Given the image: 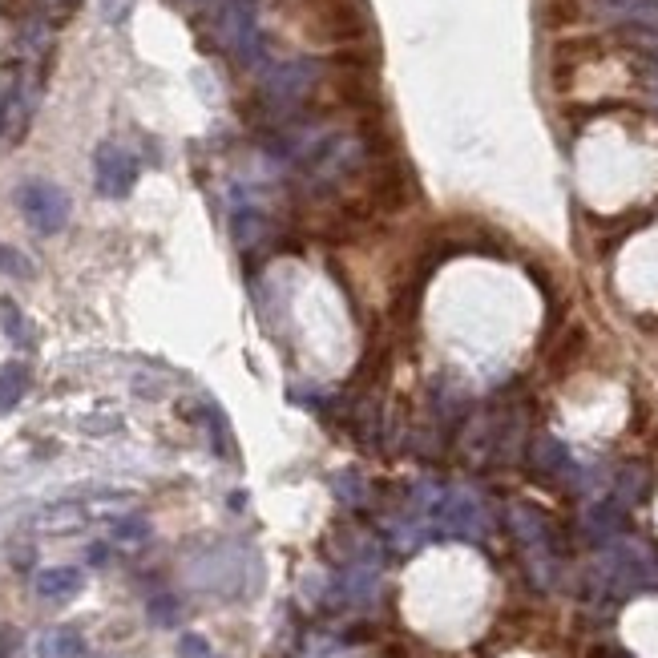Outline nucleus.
Returning <instances> with one entry per match:
<instances>
[{"mask_svg": "<svg viewBox=\"0 0 658 658\" xmlns=\"http://www.w3.org/2000/svg\"><path fill=\"white\" fill-rule=\"evenodd\" d=\"M17 206L37 235H57L69 223V194L53 182H25L17 190Z\"/></svg>", "mask_w": 658, "mask_h": 658, "instance_id": "nucleus-1", "label": "nucleus"}, {"mask_svg": "<svg viewBox=\"0 0 658 658\" xmlns=\"http://www.w3.org/2000/svg\"><path fill=\"white\" fill-rule=\"evenodd\" d=\"M138 182V162L122 146H101L97 150V190L105 198H126Z\"/></svg>", "mask_w": 658, "mask_h": 658, "instance_id": "nucleus-2", "label": "nucleus"}, {"mask_svg": "<svg viewBox=\"0 0 658 658\" xmlns=\"http://www.w3.org/2000/svg\"><path fill=\"white\" fill-rule=\"evenodd\" d=\"M85 586V574L77 566H49L37 574V594L45 602H69L73 594H81Z\"/></svg>", "mask_w": 658, "mask_h": 658, "instance_id": "nucleus-3", "label": "nucleus"}, {"mask_svg": "<svg viewBox=\"0 0 658 658\" xmlns=\"http://www.w3.org/2000/svg\"><path fill=\"white\" fill-rule=\"evenodd\" d=\"M441 521L453 533H481V505L469 493H453L441 509Z\"/></svg>", "mask_w": 658, "mask_h": 658, "instance_id": "nucleus-4", "label": "nucleus"}, {"mask_svg": "<svg viewBox=\"0 0 658 658\" xmlns=\"http://www.w3.org/2000/svg\"><path fill=\"white\" fill-rule=\"evenodd\" d=\"M85 654V638L69 626H53L37 638V658H81Z\"/></svg>", "mask_w": 658, "mask_h": 658, "instance_id": "nucleus-5", "label": "nucleus"}, {"mask_svg": "<svg viewBox=\"0 0 658 658\" xmlns=\"http://www.w3.org/2000/svg\"><path fill=\"white\" fill-rule=\"evenodd\" d=\"M29 384H33V376H29V368H25L21 360H13V364L0 368V416L13 412V408L25 400Z\"/></svg>", "mask_w": 658, "mask_h": 658, "instance_id": "nucleus-6", "label": "nucleus"}, {"mask_svg": "<svg viewBox=\"0 0 658 658\" xmlns=\"http://www.w3.org/2000/svg\"><path fill=\"white\" fill-rule=\"evenodd\" d=\"M602 17H614V21H638V25H650L658 21V0H594Z\"/></svg>", "mask_w": 658, "mask_h": 658, "instance_id": "nucleus-7", "label": "nucleus"}, {"mask_svg": "<svg viewBox=\"0 0 658 658\" xmlns=\"http://www.w3.org/2000/svg\"><path fill=\"white\" fill-rule=\"evenodd\" d=\"M533 465L545 469V473H558V469H570V453L554 441V436H541L533 445Z\"/></svg>", "mask_w": 658, "mask_h": 658, "instance_id": "nucleus-8", "label": "nucleus"}, {"mask_svg": "<svg viewBox=\"0 0 658 658\" xmlns=\"http://www.w3.org/2000/svg\"><path fill=\"white\" fill-rule=\"evenodd\" d=\"M0 275H9V279H33V263H29L17 247H5V243H0Z\"/></svg>", "mask_w": 658, "mask_h": 658, "instance_id": "nucleus-9", "label": "nucleus"}, {"mask_svg": "<svg viewBox=\"0 0 658 658\" xmlns=\"http://www.w3.org/2000/svg\"><path fill=\"white\" fill-rule=\"evenodd\" d=\"M178 654H182V658H206V654H210V646H206V638H202V634H182Z\"/></svg>", "mask_w": 658, "mask_h": 658, "instance_id": "nucleus-10", "label": "nucleus"}, {"mask_svg": "<svg viewBox=\"0 0 658 658\" xmlns=\"http://www.w3.org/2000/svg\"><path fill=\"white\" fill-rule=\"evenodd\" d=\"M150 529H146V521H138V517H130V521H118L114 525V537H122V541H142Z\"/></svg>", "mask_w": 658, "mask_h": 658, "instance_id": "nucleus-11", "label": "nucleus"}, {"mask_svg": "<svg viewBox=\"0 0 658 658\" xmlns=\"http://www.w3.org/2000/svg\"><path fill=\"white\" fill-rule=\"evenodd\" d=\"M0 311H5V315H0V319H5V332H9L13 340H25V319H21V311H17L13 303H5Z\"/></svg>", "mask_w": 658, "mask_h": 658, "instance_id": "nucleus-12", "label": "nucleus"}, {"mask_svg": "<svg viewBox=\"0 0 658 658\" xmlns=\"http://www.w3.org/2000/svg\"><path fill=\"white\" fill-rule=\"evenodd\" d=\"M206 658H210V654H206Z\"/></svg>", "mask_w": 658, "mask_h": 658, "instance_id": "nucleus-13", "label": "nucleus"}]
</instances>
